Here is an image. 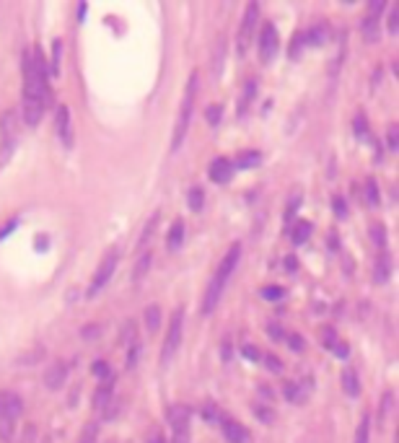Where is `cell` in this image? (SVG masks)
I'll list each match as a JSON object with an SVG mask.
<instances>
[{
	"instance_id": "6da1fadb",
	"label": "cell",
	"mask_w": 399,
	"mask_h": 443,
	"mask_svg": "<svg viewBox=\"0 0 399 443\" xmlns=\"http://www.w3.org/2000/svg\"><path fill=\"white\" fill-rule=\"evenodd\" d=\"M44 81H47V63L42 50L37 47L32 54L23 52V122L37 127L44 112Z\"/></svg>"
},
{
	"instance_id": "7a4b0ae2",
	"label": "cell",
	"mask_w": 399,
	"mask_h": 443,
	"mask_svg": "<svg viewBox=\"0 0 399 443\" xmlns=\"http://www.w3.org/2000/svg\"><path fill=\"white\" fill-rule=\"evenodd\" d=\"M238 254H241V249H238V244H236V247L228 249L223 262L218 265L216 278H213V282H210V288H207V293H205V301H203V313H213V309L218 306V298H221V293H223V288H226L231 272L236 270Z\"/></svg>"
},
{
	"instance_id": "3957f363",
	"label": "cell",
	"mask_w": 399,
	"mask_h": 443,
	"mask_svg": "<svg viewBox=\"0 0 399 443\" xmlns=\"http://www.w3.org/2000/svg\"><path fill=\"white\" fill-rule=\"evenodd\" d=\"M194 96H197V73L190 76L187 81V91L182 96V107H179V117H176V125H174V135H172V151H176L179 145L187 138V130L192 125V109H194Z\"/></svg>"
},
{
	"instance_id": "277c9868",
	"label": "cell",
	"mask_w": 399,
	"mask_h": 443,
	"mask_svg": "<svg viewBox=\"0 0 399 443\" xmlns=\"http://www.w3.org/2000/svg\"><path fill=\"white\" fill-rule=\"evenodd\" d=\"M182 324H184V309H176V311L172 313L169 332H166V340H163L161 363H169L174 358V353L179 350V342H182Z\"/></svg>"
},
{
	"instance_id": "5b68a950",
	"label": "cell",
	"mask_w": 399,
	"mask_h": 443,
	"mask_svg": "<svg viewBox=\"0 0 399 443\" xmlns=\"http://www.w3.org/2000/svg\"><path fill=\"white\" fill-rule=\"evenodd\" d=\"M190 407L174 404L169 410V425H172V443H190Z\"/></svg>"
},
{
	"instance_id": "8992f818",
	"label": "cell",
	"mask_w": 399,
	"mask_h": 443,
	"mask_svg": "<svg viewBox=\"0 0 399 443\" xmlns=\"http://www.w3.org/2000/svg\"><path fill=\"white\" fill-rule=\"evenodd\" d=\"M117 262H119V254L117 251H112V254H107L104 260H101V265H99L96 275H94V280H91V288H88V296H96L104 285H107L109 280H112V275H114V270H117Z\"/></svg>"
},
{
	"instance_id": "52a82bcc",
	"label": "cell",
	"mask_w": 399,
	"mask_h": 443,
	"mask_svg": "<svg viewBox=\"0 0 399 443\" xmlns=\"http://www.w3.org/2000/svg\"><path fill=\"white\" fill-rule=\"evenodd\" d=\"M257 16H259V6L257 3H249L247 13H244V21H241V29H238V54H244L249 50V42H252V37H254Z\"/></svg>"
},
{
	"instance_id": "ba28073f",
	"label": "cell",
	"mask_w": 399,
	"mask_h": 443,
	"mask_svg": "<svg viewBox=\"0 0 399 443\" xmlns=\"http://www.w3.org/2000/svg\"><path fill=\"white\" fill-rule=\"evenodd\" d=\"M21 412H23V402L19 394H13V391H0V420L6 422V425H11V422L19 420Z\"/></svg>"
},
{
	"instance_id": "9c48e42d",
	"label": "cell",
	"mask_w": 399,
	"mask_h": 443,
	"mask_svg": "<svg viewBox=\"0 0 399 443\" xmlns=\"http://www.w3.org/2000/svg\"><path fill=\"white\" fill-rule=\"evenodd\" d=\"M275 52H278V29L272 23H265L262 32H259V57L265 63H270Z\"/></svg>"
},
{
	"instance_id": "30bf717a",
	"label": "cell",
	"mask_w": 399,
	"mask_h": 443,
	"mask_svg": "<svg viewBox=\"0 0 399 443\" xmlns=\"http://www.w3.org/2000/svg\"><path fill=\"white\" fill-rule=\"evenodd\" d=\"M384 11V3L381 0H374L371 6H368V13L366 19H363V37H366L368 42H374L378 37V16Z\"/></svg>"
},
{
	"instance_id": "8fae6325",
	"label": "cell",
	"mask_w": 399,
	"mask_h": 443,
	"mask_svg": "<svg viewBox=\"0 0 399 443\" xmlns=\"http://www.w3.org/2000/svg\"><path fill=\"white\" fill-rule=\"evenodd\" d=\"M65 376H68V363L65 360H54L52 366L47 368V373H44V387L47 389H60Z\"/></svg>"
},
{
	"instance_id": "7c38bea8",
	"label": "cell",
	"mask_w": 399,
	"mask_h": 443,
	"mask_svg": "<svg viewBox=\"0 0 399 443\" xmlns=\"http://www.w3.org/2000/svg\"><path fill=\"white\" fill-rule=\"evenodd\" d=\"M207 174H210V179L216 184H226L234 176V163L228 161V158H216V161L210 163Z\"/></svg>"
},
{
	"instance_id": "4fadbf2b",
	"label": "cell",
	"mask_w": 399,
	"mask_h": 443,
	"mask_svg": "<svg viewBox=\"0 0 399 443\" xmlns=\"http://www.w3.org/2000/svg\"><path fill=\"white\" fill-rule=\"evenodd\" d=\"M0 130H3V151H6V145L13 148V141H16V114H13L11 109L3 112V117H0Z\"/></svg>"
},
{
	"instance_id": "5bb4252c",
	"label": "cell",
	"mask_w": 399,
	"mask_h": 443,
	"mask_svg": "<svg viewBox=\"0 0 399 443\" xmlns=\"http://www.w3.org/2000/svg\"><path fill=\"white\" fill-rule=\"evenodd\" d=\"M221 425H223V435L228 443H247L249 433L238 420H221Z\"/></svg>"
},
{
	"instance_id": "9a60e30c",
	"label": "cell",
	"mask_w": 399,
	"mask_h": 443,
	"mask_svg": "<svg viewBox=\"0 0 399 443\" xmlns=\"http://www.w3.org/2000/svg\"><path fill=\"white\" fill-rule=\"evenodd\" d=\"M54 125H57V132H60V138H63L65 145H70L73 141V135H70V109L65 107H57V117H54Z\"/></svg>"
},
{
	"instance_id": "2e32d148",
	"label": "cell",
	"mask_w": 399,
	"mask_h": 443,
	"mask_svg": "<svg viewBox=\"0 0 399 443\" xmlns=\"http://www.w3.org/2000/svg\"><path fill=\"white\" fill-rule=\"evenodd\" d=\"M342 389H345L347 397H358V394H360L358 373L353 371V368H345V371H342Z\"/></svg>"
},
{
	"instance_id": "e0dca14e",
	"label": "cell",
	"mask_w": 399,
	"mask_h": 443,
	"mask_svg": "<svg viewBox=\"0 0 399 443\" xmlns=\"http://www.w3.org/2000/svg\"><path fill=\"white\" fill-rule=\"evenodd\" d=\"M182 241H184V223H182V220H176V223L172 226V231H169L166 244H169V249H172V251H176V249L182 247Z\"/></svg>"
},
{
	"instance_id": "ac0fdd59",
	"label": "cell",
	"mask_w": 399,
	"mask_h": 443,
	"mask_svg": "<svg viewBox=\"0 0 399 443\" xmlns=\"http://www.w3.org/2000/svg\"><path fill=\"white\" fill-rule=\"evenodd\" d=\"M389 272H391V260H389L387 251H381V257H378V262H376V280L387 282Z\"/></svg>"
},
{
	"instance_id": "d6986e66",
	"label": "cell",
	"mask_w": 399,
	"mask_h": 443,
	"mask_svg": "<svg viewBox=\"0 0 399 443\" xmlns=\"http://www.w3.org/2000/svg\"><path fill=\"white\" fill-rule=\"evenodd\" d=\"M145 324H148L151 332H156V329L161 327V309H158V306H148V309H145Z\"/></svg>"
},
{
	"instance_id": "ffe728a7",
	"label": "cell",
	"mask_w": 399,
	"mask_h": 443,
	"mask_svg": "<svg viewBox=\"0 0 399 443\" xmlns=\"http://www.w3.org/2000/svg\"><path fill=\"white\" fill-rule=\"evenodd\" d=\"M259 161H262V156H259L257 151H244L241 156H238L236 166L238 169H252V166H257Z\"/></svg>"
},
{
	"instance_id": "44dd1931",
	"label": "cell",
	"mask_w": 399,
	"mask_h": 443,
	"mask_svg": "<svg viewBox=\"0 0 399 443\" xmlns=\"http://www.w3.org/2000/svg\"><path fill=\"white\" fill-rule=\"evenodd\" d=\"M151 262H153V257L148 254V251H145L141 260H138V265H135V272H132V280H135V282L143 280V275L148 272V267H151Z\"/></svg>"
},
{
	"instance_id": "7402d4cb",
	"label": "cell",
	"mask_w": 399,
	"mask_h": 443,
	"mask_svg": "<svg viewBox=\"0 0 399 443\" xmlns=\"http://www.w3.org/2000/svg\"><path fill=\"white\" fill-rule=\"evenodd\" d=\"M309 236H311V226H309L306 220H298V223H296V231H293V244H303Z\"/></svg>"
},
{
	"instance_id": "603a6c76",
	"label": "cell",
	"mask_w": 399,
	"mask_h": 443,
	"mask_svg": "<svg viewBox=\"0 0 399 443\" xmlns=\"http://www.w3.org/2000/svg\"><path fill=\"white\" fill-rule=\"evenodd\" d=\"M368 438H371V418H363L360 420V425H358V431H356V441L353 443H368Z\"/></svg>"
},
{
	"instance_id": "cb8c5ba5",
	"label": "cell",
	"mask_w": 399,
	"mask_h": 443,
	"mask_svg": "<svg viewBox=\"0 0 399 443\" xmlns=\"http://www.w3.org/2000/svg\"><path fill=\"white\" fill-rule=\"evenodd\" d=\"M303 42L306 44H322L324 42V26L319 23V26H314V29H309V34H303Z\"/></svg>"
},
{
	"instance_id": "d4e9b609",
	"label": "cell",
	"mask_w": 399,
	"mask_h": 443,
	"mask_svg": "<svg viewBox=\"0 0 399 443\" xmlns=\"http://www.w3.org/2000/svg\"><path fill=\"white\" fill-rule=\"evenodd\" d=\"M109 400H112V384H101L96 389V400H94V404H96V407H104Z\"/></svg>"
},
{
	"instance_id": "484cf974",
	"label": "cell",
	"mask_w": 399,
	"mask_h": 443,
	"mask_svg": "<svg viewBox=\"0 0 399 443\" xmlns=\"http://www.w3.org/2000/svg\"><path fill=\"white\" fill-rule=\"evenodd\" d=\"M254 94H257V83H254V81H249L247 88H244V96H241V107H238V112H247L249 101H252Z\"/></svg>"
},
{
	"instance_id": "4316f807",
	"label": "cell",
	"mask_w": 399,
	"mask_h": 443,
	"mask_svg": "<svg viewBox=\"0 0 399 443\" xmlns=\"http://www.w3.org/2000/svg\"><path fill=\"white\" fill-rule=\"evenodd\" d=\"M203 200H205L203 187H192V192H190V207H192V210H203Z\"/></svg>"
},
{
	"instance_id": "83f0119b",
	"label": "cell",
	"mask_w": 399,
	"mask_h": 443,
	"mask_svg": "<svg viewBox=\"0 0 399 443\" xmlns=\"http://www.w3.org/2000/svg\"><path fill=\"white\" fill-rule=\"evenodd\" d=\"M366 200H368V205H371V207L378 205V187H376V182H374V179H368V182H366Z\"/></svg>"
},
{
	"instance_id": "f1b7e54d",
	"label": "cell",
	"mask_w": 399,
	"mask_h": 443,
	"mask_svg": "<svg viewBox=\"0 0 399 443\" xmlns=\"http://www.w3.org/2000/svg\"><path fill=\"white\" fill-rule=\"evenodd\" d=\"M262 298H267V301H278V298H283V288H278V285H267V288L262 291Z\"/></svg>"
},
{
	"instance_id": "f546056e",
	"label": "cell",
	"mask_w": 399,
	"mask_h": 443,
	"mask_svg": "<svg viewBox=\"0 0 399 443\" xmlns=\"http://www.w3.org/2000/svg\"><path fill=\"white\" fill-rule=\"evenodd\" d=\"M387 141H389V148H391V151H397V145H399V130H397V125H391V127H389Z\"/></svg>"
},
{
	"instance_id": "4dcf8cb0",
	"label": "cell",
	"mask_w": 399,
	"mask_h": 443,
	"mask_svg": "<svg viewBox=\"0 0 399 443\" xmlns=\"http://www.w3.org/2000/svg\"><path fill=\"white\" fill-rule=\"evenodd\" d=\"M303 34H296V37H293V44H291V57H298V54H301V50H303Z\"/></svg>"
},
{
	"instance_id": "1f68e13d",
	"label": "cell",
	"mask_w": 399,
	"mask_h": 443,
	"mask_svg": "<svg viewBox=\"0 0 399 443\" xmlns=\"http://www.w3.org/2000/svg\"><path fill=\"white\" fill-rule=\"evenodd\" d=\"M156 223H158V213H156V216H153L151 220H148V226H145V231H143V236H141V247H143V244H145V241H148V236H153V228H156Z\"/></svg>"
},
{
	"instance_id": "d6a6232c",
	"label": "cell",
	"mask_w": 399,
	"mask_h": 443,
	"mask_svg": "<svg viewBox=\"0 0 399 443\" xmlns=\"http://www.w3.org/2000/svg\"><path fill=\"white\" fill-rule=\"evenodd\" d=\"M397 26H399V8L394 6V8H391V13H389V32L394 34V32H397Z\"/></svg>"
},
{
	"instance_id": "836d02e7",
	"label": "cell",
	"mask_w": 399,
	"mask_h": 443,
	"mask_svg": "<svg viewBox=\"0 0 399 443\" xmlns=\"http://www.w3.org/2000/svg\"><path fill=\"white\" fill-rule=\"evenodd\" d=\"M221 114H223L221 107H210L207 109V122H210V125H218V122H221Z\"/></svg>"
},
{
	"instance_id": "e575fe53",
	"label": "cell",
	"mask_w": 399,
	"mask_h": 443,
	"mask_svg": "<svg viewBox=\"0 0 399 443\" xmlns=\"http://www.w3.org/2000/svg\"><path fill=\"white\" fill-rule=\"evenodd\" d=\"M332 205H335V216H337V218H345V216H347L345 200H342V197H335V200H332Z\"/></svg>"
},
{
	"instance_id": "d590c367",
	"label": "cell",
	"mask_w": 399,
	"mask_h": 443,
	"mask_svg": "<svg viewBox=\"0 0 399 443\" xmlns=\"http://www.w3.org/2000/svg\"><path fill=\"white\" fill-rule=\"evenodd\" d=\"M356 132H358V135H360V138H366V135H368L366 117H363V114H358V117H356Z\"/></svg>"
},
{
	"instance_id": "8d00e7d4",
	"label": "cell",
	"mask_w": 399,
	"mask_h": 443,
	"mask_svg": "<svg viewBox=\"0 0 399 443\" xmlns=\"http://www.w3.org/2000/svg\"><path fill=\"white\" fill-rule=\"evenodd\" d=\"M94 373H96L99 378H107L109 376V366L104 363V360H96V363H94Z\"/></svg>"
},
{
	"instance_id": "74e56055",
	"label": "cell",
	"mask_w": 399,
	"mask_h": 443,
	"mask_svg": "<svg viewBox=\"0 0 399 443\" xmlns=\"http://www.w3.org/2000/svg\"><path fill=\"white\" fill-rule=\"evenodd\" d=\"M205 420H210V422H221V415H218V407H210V404H207V407H205Z\"/></svg>"
},
{
	"instance_id": "f35d334b",
	"label": "cell",
	"mask_w": 399,
	"mask_h": 443,
	"mask_svg": "<svg viewBox=\"0 0 399 443\" xmlns=\"http://www.w3.org/2000/svg\"><path fill=\"white\" fill-rule=\"evenodd\" d=\"M332 350H335V356H340V358L347 356V345H345V342H335V345H332Z\"/></svg>"
},
{
	"instance_id": "ab89813d",
	"label": "cell",
	"mask_w": 399,
	"mask_h": 443,
	"mask_svg": "<svg viewBox=\"0 0 399 443\" xmlns=\"http://www.w3.org/2000/svg\"><path fill=\"white\" fill-rule=\"evenodd\" d=\"M288 342H291V347H296V350H303V337L291 335V337H288Z\"/></svg>"
},
{
	"instance_id": "60d3db41",
	"label": "cell",
	"mask_w": 399,
	"mask_h": 443,
	"mask_svg": "<svg viewBox=\"0 0 399 443\" xmlns=\"http://www.w3.org/2000/svg\"><path fill=\"white\" fill-rule=\"evenodd\" d=\"M296 394H298V387H293V384H285V397L291 402H296Z\"/></svg>"
},
{
	"instance_id": "b9f144b4",
	"label": "cell",
	"mask_w": 399,
	"mask_h": 443,
	"mask_svg": "<svg viewBox=\"0 0 399 443\" xmlns=\"http://www.w3.org/2000/svg\"><path fill=\"white\" fill-rule=\"evenodd\" d=\"M270 337H272V340H283V332H280V327L270 324Z\"/></svg>"
},
{
	"instance_id": "7bdbcfd3",
	"label": "cell",
	"mask_w": 399,
	"mask_h": 443,
	"mask_svg": "<svg viewBox=\"0 0 399 443\" xmlns=\"http://www.w3.org/2000/svg\"><path fill=\"white\" fill-rule=\"evenodd\" d=\"M244 353H247V358H254V360L259 358V350H257V347H247Z\"/></svg>"
},
{
	"instance_id": "ee69618b",
	"label": "cell",
	"mask_w": 399,
	"mask_h": 443,
	"mask_svg": "<svg viewBox=\"0 0 399 443\" xmlns=\"http://www.w3.org/2000/svg\"><path fill=\"white\" fill-rule=\"evenodd\" d=\"M285 265H288V272H296V267H298V265H296V260H293V257H288V260H285Z\"/></svg>"
},
{
	"instance_id": "f6af8a7d",
	"label": "cell",
	"mask_w": 399,
	"mask_h": 443,
	"mask_svg": "<svg viewBox=\"0 0 399 443\" xmlns=\"http://www.w3.org/2000/svg\"><path fill=\"white\" fill-rule=\"evenodd\" d=\"M81 443H94V431H86V435L81 438Z\"/></svg>"
},
{
	"instance_id": "bcb514c9",
	"label": "cell",
	"mask_w": 399,
	"mask_h": 443,
	"mask_svg": "<svg viewBox=\"0 0 399 443\" xmlns=\"http://www.w3.org/2000/svg\"><path fill=\"white\" fill-rule=\"evenodd\" d=\"M267 366H270V368H280V360H278V358H267Z\"/></svg>"
},
{
	"instance_id": "7dc6e473",
	"label": "cell",
	"mask_w": 399,
	"mask_h": 443,
	"mask_svg": "<svg viewBox=\"0 0 399 443\" xmlns=\"http://www.w3.org/2000/svg\"><path fill=\"white\" fill-rule=\"evenodd\" d=\"M151 443H166V441H163V435H153Z\"/></svg>"
}]
</instances>
